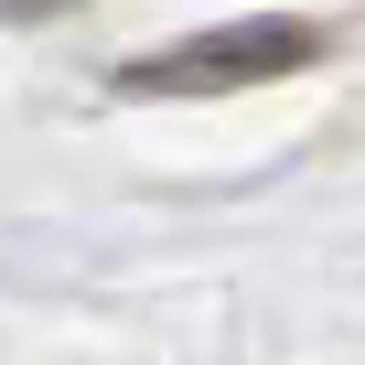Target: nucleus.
<instances>
[{
  "mask_svg": "<svg viewBox=\"0 0 365 365\" xmlns=\"http://www.w3.org/2000/svg\"><path fill=\"white\" fill-rule=\"evenodd\" d=\"M301 65H322V22H226V33H194L172 54H129L118 97H226V86H269Z\"/></svg>",
  "mask_w": 365,
  "mask_h": 365,
  "instance_id": "obj_1",
  "label": "nucleus"
},
{
  "mask_svg": "<svg viewBox=\"0 0 365 365\" xmlns=\"http://www.w3.org/2000/svg\"><path fill=\"white\" fill-rule=\"evenodd\" d=\"M0 11H54V0H0Z\"/></svg>",
  "mask_w": 365,
  "mask_h": 365,
  "instance_id": "obj_2",
  "label": "nucleus"
}]
</instances>
